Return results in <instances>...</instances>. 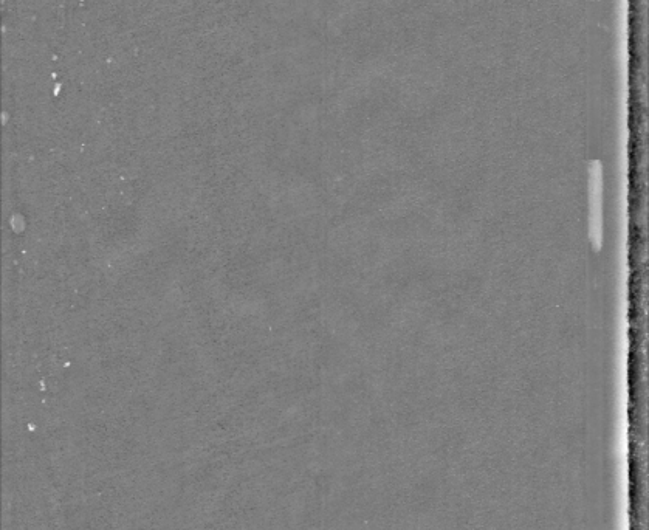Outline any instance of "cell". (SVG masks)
<instances>
[{
  "label": "cell",
  "mask_w": 649,
  "mask_h": 530,
  "mask_svg": "<svg viewBox=\"0 0 649 530\" xmlns=\"http://www.w3.org/2000/svg\"><path fill=\"white\" fill-rule=\"evenodd\" d=\"M588 190L589 239L595 252H600L603 247V168L600 160L591 163Z\"/></svg>",
  "instance_id": "6da1fadb"
}]
</instances>
